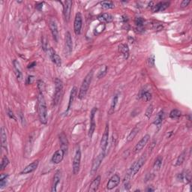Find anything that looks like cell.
I'll use <instances>...</instances> for the list:
<instances>
[{
    "label": "cell",
    "instance_id": "9a60e30c",
    "mask_svg": "<svg viewBox=\"0 0 192 192\" xmlns=\"http://www.w3.org/2000/svg\"><path fill=\"white\" fill-rule=\"evenodd\" d=\"M65 152H63L62 149H59V150H57L55 153L53 155L52 158H51V161L54 164H59L62 160H63L64 155H65Z\"/></svg>",
    "mask_w": 192,
    "mask_h": 192
},
{
    "label": "cell",
    "instance_id": "7a4b0ae2",
    "mask_svg": "<svg viewBox=\"0 0 192 192\" xmlns=\"http://www.w3.org/2000/svg\"><path fill=\"white\" fill-rule=\"evenodd\" d=\"M93 71H90L86 77L84 78L83 81L82 83V85H81L80 89L79 94H78V98L79 99H83L84 97L86 95L87 92L89 90V87L90 83L92 82V80H93Z\"/></svg>",
    "mask_w": 192,
    "mask_h": 192
},
{
    "label": "cell",
    "instance_id": "9c48e42d",
    "mask_svg": "<svg viewBox=\"0 0 192 192\" xmlns=\"http://www.w3.org/2000/svg\"><path fill=\"white\" fill-rule=\"evenodd\" d=\"M104 156H105V152H101V153L97 156L96 158L95 159L94 161H93V167H92V171H91L92 174H94V173L98 171V168H99L100 165H101Z\"/></svg>",
    "mask_w": 192,
    "mask_h": 192
},
{
    "label": "cell",
    "instance_id": "5b68a950",
    "mask_svg": "<svg viewBox=\"0 0 192 192\" xmlns=\"http://www.w3.org/2000/svg\"><path fill=\"white\" fill-rule=\"evenodd\" d=\"M81 161V152L80 149L78 148L74 155V161H73V173L77 175L80 171V167Z\"/></svg>",
    "mask_w": 192,
    "mask_h": 192
},
{
    "label": "cell",
    "instance_id": "f35d334b",
    "mask_svg": "<svg viewBox=\"0 0 192 192\" xmlns=\"http://www.w3.org/2000/svg\"><path fill=\"white\" fill-rule=\"evenodd\" d=\"M38 89L41 93H43L44 90L45 89V85L44 83L42 80H38Z\"/></svg>",
    "mask_w": 192,
    "mask_h": 192
},
{
    "label": "cell",
    "instance_id": "8fae6325",
    "mask_svg": "<svg viewBox=\"0 0 192 192\" xmlns=\"http://www.w3.org/2000/svg\"><path fill=\"white\" fill-rule=\"evenodd\" d=\"M97 110L98 109L96 107H94V108L92 110L91 112V116H90V128L89 130V137L90 138H92L93 137V133L95 132V129H96V122H95V114L96 113Z\"/></svg>",
    "mask_w": 192,
    "mask_h": 192
},
{
    "label": "cell",
    "instance_id": "e575fe53",
    "mask_svg": "<svg viewBox=\"0 0 192 192\" xmlns=\"http://www.w3.org/2000/svg\"><path fill=\"white\" fill-rule=\"evenodd\" d=\"M181 116V112L177 109H174L170 113V117L171 119H178Z\"/></svg>",
    "mask_w": 192,
    "mask_h": 192
},
{
    "label": "cell",
    "instance_id": "52a82bcc",
    "mask_svg": "<svg viewBox=\"0 0 192 192\" xmlns=\"http://www.w3.org/2000/svg\"><path fill=\"white\" fill-rule=\"evenodd\" d=\"M63 15L65 20L67 22L69 21L70 17H71V8H72V1H68L63 2Z\"/></svg>",
    "mask_w": 192,
    "mask_h": 192
},
{
    "label": "cell",
    "instance_id": "5bb4252c",
    "mask_svg": "<svg viewBox=\"0 0 192 192\" xmlns=\"http://www.w3.org/2000/svg\"><path fill=\"white\" fill-rule=\"evenodd\" d=\"M49 26L51 33H52L53 38H54L56 41L58 42V40H59V32H58L57 23H56V22L54 20H50L49 23Z\"/></svg>",
    "mask_w": 192,
    "mask_h": 192
},
{
    "label": "cell",
    "instance_id": "603a6c76",
    "mask_svg": "<svg viewBox=\"0 0 192 192\" xmlns=\"http://www.w3.org/2000/svg\"><path fill=\"white\" fill-rule=\"evenodd\" d=\"M100 182H101V176H98L96 179L93 180V182H92L91 185H90L88 191L89 192H95L98 190V186L100 185Z\"/></svg>",
    "mask_w": 192,
    "mask_h": 192
},
{
    "label": "cell",
    "instance_id": "ffe728a7",
    "mask_svg": "<svg viewBox=\"0 0 192 192\" xmlns=\"http://www.w3.org/2000/svg\"><path fill=\"white\" fill-rule=\"evenodd\" d=\"M61 177H62V174H61V171H57L56 172L55 175H54V181H53V185H52V189H51V191L55 192L57 191V185H59V182H60Z\"/></svg>",
    "mask_w": 192,
    "mask_h": 192
},
{
    "label": "cell",
    "instance_id": "4dcf8cb0",
    "mask_svg": "<svg viewBox=\"0 0 192 192\" xmlns=\"http://www.w3.org/2000/svg\"><path fill=\"white\" fill-rule=\"evenodd\" d=\"M101 5L104 9H111L115 7L114 3L111 1H103L101 2Z\"/></svg>",
    "mask_w": 192,
    "mask_h": 192
},
{
    "label": "cell",
    "instance_id": "277c9868",
    "mask_svg": "<svg viewBox=\"0 0 192 192\" xmlns=\"http://www.w3.org/2000/svg\"><path fill=\"white\" fill-rule=\"evenodd\" d=\"M146 160V155H143L137 161H135L133 164V165L132 166V168H130V171H129V174L130 175L131 177H133L135 174H137L139 172L140 169L141 168V167L144 164L145 161Z\"/></svg>",
    "mask_w": 192,
    "mask_h": 192
},
{
    "label": "cell",
    "instance_id": "f907efd6",
    "mask_svg": "<svg viewBox=\"0 0 192 192\" xmlns=\"http://www.w3.org/2000/svg\"><path fill=\"white\" fill-rule=\"evenodd\" d=\"M154 191V189H152V188H149L147 189V191Z\"/></svg>",
    "mask_w": 192,
    "mask_h": 192
},
{
    "label": "cell",
    "instance_id": "74e56055",
    "mask_svg": "<svg viewBox=\"0 0 192 192\" xmlns=\"http://www.w3.org/2000/svg\"><path fill=\"white\" fill-rule=\"evenodd\" d=\"M9 164V160L8 158H7V156H4L2 158V163H1V170L2 171V170H4L5 168H6V167Z\"/></svg>",
    "mask_w": 192,
    "mask_h": 192
},
{
    "label": "cell",
    "instance_id": "b9f144b4",
    "mask_svg": "<svg viewBox=\"0 0 192 192\" xmlns=\"http://www.w3.org/2000/svg\"><path fill=\"white\" fill-rule=\"evenodd\" d=\"M42 47H43L44 51H46L47 49V41L45 38L42 39Z\"/></svg>",
    "mask_w": 192,
    "mask_h": 192
},
{
    "label": "cell",
    "instance_id": "8d00e7d4",
    "mask_svg": "<svg viewBox=\"0 0 192 192\" xmlns=\"http://www.w3.org/2000/svg\"><path fill=\"white\" fill-rule=\"evenodd\" d=\"M135 24L137 26V28H143L145 20L142 18H137L135 20Z\"/></svg>",
    "mask_w": 192,
    "mask_h": 192
},
{
    "label": "cell",
    "instance_id": "681fc988",
    "mask_svg": "<svg viewBox=\"0 0 192 192\" xmlns=\"http://www.w3.org/2000/svg\"><path fill=\"white\" fill-rule=\"evenodd\" d=\"M35 65H36V63H35V62H32V64H29V65H28V68H33L34 66H35Z\"/></svg>",
    "mask_w": 192,
    "mask_h": 192
},
{
    "label": "cell",
    "instance_id": "44dd1931",
    "mask_svg": "<svg viewBox=\"0 0 192 192\" xmlns=\"http://www.w3.org/2000/svg\"><path fill=\"white\" fill-rule=\"evenodd\" d=\"M1 143L2 147L5 149L6 152H8V143H7V135L6 131L3 127L1 128Z\"/></svg>",
    "mask_w": 192,
    "mask_h": 192
},
{
    "label": "cell",
    "instance_id": "30bf717a",
    "mask_svg": "<svg viewBox=\"0 0 192 192\" xmlns=\"http://www.w3.org/2000/svg\"><path fill=\"white\" fill-rule=\"evenodd\" d=\"M81 28H82V15H81V14L80 12H78L77 15H76L74 23V33L77 35L80 34Z\"/></svg>",
    "mask_w": 192,
    "mask_h": 192
},
{
    "label": "cell",
    "instance_id": "d590c367",
    "mask_svg": "<svg viewBox=\"0 0 192 192\" xmlns=\"http://www.w3.org/2000/svg\"><path fill=\"white\" fill-rule=\"evenodd\" d=\"M8 176V174H1V176H0V187L1 188H3L6 185Z\"/></svg>",
    "mask_w": 192,
    "mask_h": 192
},
{
    "label": "cell",
    "instance_id": "f6af8a7d",
    "mask_svg": "<svg viewBox=\"0 0 192 192\" xmlns=\"http://www.w3.org/2000/svg\"><path fill=\"white\" fill-rule=\"evenodd\" d=\"M7 113H8V116L9 117H10L11 119H15V120H16V117L15 116V115H14V113H13V112L11 111V110H10V109H8V111H7Z\"/></svg>",
    "mask_w": 192,
    "mask_h": 192
},
{
    "label": "cell",
    "instance_id": "d6a6232c",
    "mask_svg": "<svg viewBox=\"0 0 192 192\" xmlns=\"http://www.w3.org/2000/svg\"><path fill=\"white\" fill-rule=\"evenodd\" d=\"M162 160H163V159H162L161 156H158V157L155 159V161L154 162V164H153V168L155 170L160 169L162 164Z\"/></svg>",
    "mask_w": 192,
    "mask_h": 192
},
{
    "label": "cell",
    "instance_id": "83f0119b",
    "mask_svg": "<svg viewBox=\"0 0 192 192\" xmlns=\"http://www.w3.org/2000/svg\"><path fill=\"white\" fill-rule=\"evenodd\" d=\"M164 116H165V114L164 113V111H161L160 113H158V114L157 115V116H156L155 118V120L154 121V124L155 125H161V124L162 123V122H163V120L164 119Z\"/></svg>",
    "mask_w": 192,
    "mask_h": 192
},
{
    "label": "cell",
    "instance_id": "ab89813d",
    "mask_svg": "<svg viewBox=\"0 0 192 192\" xmlns=\"http://www.w3.org/2000/svg\"><path fill=\"white\" fill-rule=\"evenodd\" d=\"M152 112H153V106L152 105H149V107H148L147 110H146V116L147 117V118H150L151 115L152 114Z\"/></svg>",
    "mask_w": 192,
    "mask_h": 192
},
{
    "label": "cell",
    "instance_id": "cb8c5ba5",
    "mask_svg": "<svg viewBox=\"0 0 192 192\" xmlns=\"http://www.w3.org/2000/svg\"><path fill=\"white\" fill-rule=\"evenodd\" d=\"M13 65H14V71H15V74H16V77L18 79L21 80L22 77H23V75H22V72H21V68H20V63L15 59L13 62Z\"/></svg>",
    "mask_w": 192,
    "mask_h": 192
},
{
    "label": "cell",
    "instance_id": "d4e9b609",
    "mask_svg": "<svg viewBox=\"0 0 192 192\" xmlns=\"http://www.w3.org/2000/svg\"><path fill=\"white\" fill-rule=\"evenodd\" d=\"M119 51L123 55L125 59H128L129 57V49L127 44H121L119 45Z\"/></svg>",
    "mask_w": 192,
    "mask_h": 192
},
{
    "label": "cell",
    "instance_id": "836d02e7",
    "mask_svg": "<svg viewBox=\"0 0 192 192\" xmlns=\"http://www.w3.org/2000/svg\"><path fill=\"white\" fill-rule=\"evenodd\" d=\"M117 101H118V96H117V95H116V96L113 97V101H112L111 106H110V110H109V112H108L109 114H112V113L114 112L116 105V104H117Z\"/></svg>",
    "mask_w": 192,
    "mask_h": 192
},
{
    "label": "cell",
    "instance_id": "8992f818",
    "mask_svg": "<svg viewBox=\"0 0 192 192\" xmlns=\"http://www.w3.org/2000/svg\"><path fill=\"white\" fill-rule=\"evenodd\" d=\"M108 138H109V125L106 124L104 132L103 134L102 138L101 140V152H105L106 149L107 147V143H108Z\"/></svg>",
    "mask_w": 192,
    "mask_h": 192
},
{
    "label": "cell",
    "instance_id": "4316f807",
    "mask_svg": "<svg viewBox=\"0 0 192 192\" xmlns=\"http://www.w3.org/2000/svg\"><path fill=\"white\" fill-rule=\"evenodd\" d=\"M140 97L145 101H149L152 99V94L148 90H142L140 94Z\"/></svg>",
    "mask_w": 192,
    "mask_h": 192
},
{
    "label": "cell",
    "instance_id": "3957f363",
    "mask_svg": "<svg viewBox=\"0 0 192 192\" xmlns=\"http://www.w3.org/2000/svg\"><path fill=\"white\" fill-rule=\"evenodd\" d=\"M62 89H63V83L62 81L59 78L55 79V94L54 96V101L53 104L54 106H57L59 103L61 99V96L62 95Z\"/></svg>",
    "mask_w": 192,
    "mask_h": 192
},
{
    "label": "cell",
    "instance_id": "7bdbcfd3",
    "mask_svg": "<svg viewBox=\"0 0 192 192\" xmlns=\"http://www.w3.org/2000/svg\"><path fill=\"white\" fill-rule=\"evenodd\" d=\"M19 116L20 119V121H21L22 122V125H23V126H25L26 125V119H25V117L23 115V113H22V112H19Z\"/></svg>",
    "mask_w": 192,
    "mask_h": 192
},
{
    "label": "cell",
    "instance_id": "ba28073f",
    "mask_svg": "<svg viewBox=\"0 0 192 192\" xmlns=\"http://www.w3.org/2000/svg\"><path fill=\"white\" fill-rule=\"evenodd\" d=\"M149 138H150V136H149V135H145L144 137H143V138H142L141 140H140V141L137 143V145L135 146L134 150H133L134 153L136 154V153H138L139 152H140V151L144 148V146H146V143H148V141L149 140Z\"/></svg>",
    "mask_w": 192,
    "mask_h": 192
},
{
    "label": "cell",
    "instance_id": "f546056e",
    "mask_svg": "<svg viewBox=\"0 0 192 192\" xmlns=\"http://www.w3.org/2000/svg\"><path fill=\"white\" fill-rule=\"evenodd\" d=\"M139 131H140V129H138V127L134 128V129L132 130V132H130V134H129V136H128L127 141L130 142V141H132V140H133V139L135 138V136L137 135V133L139 132Z\"/></svg>",
    "mask_w": 192,
    "mask_h": 192
},
{
    "label": "cell",
    "instance_id": "1f68e13d",
    "mask_svg": "<svg viewBox=\"0 0 192 192\" xmlns=\"http://www.w3.org/2000/svg\"><path fill=\"white\" fill-rule=\"evenodd\" d=\"M185 157H186V151H184L183 152L180 154V155L178 157L177 161H176V166H180L183 164L184 161H185Z\"/></svg>",
    "mask_w": 192,
    "mask_h": 192
},
{
    "label": "cell",
    "instance_id": "484cf974",
    "mask_svg": "<svg viewBox=\"0 0 192 192\" xmlns=\"http://www.w3.org/2000/svg\"><path fill=\"white\" fill-rule=\"evenodd\" d=\"M98 20L102 23H110L113 20V17L109 14H102L98 17Z\"/></svg>",
    "mask_w": 192,
    "mask_h": 192
},
{
    "label": "cell",
    "instance_id": "6da1fadb",
    "mask_svg": "<svg viewBox=\"0 0 192 192\" xmlns=\"http://www.w3.org/2000/svg\"><path fill=\"white\" fill-rule=\"evenodd\" d=\"M38 112L40 122L42 124L47 122V108L43 93H39L38 96Z\"/></svg>",
    "mask_w": 192,
    "mask_h": 192
},
{
    "label": "cell",
    "instance_id": "7402d4cb",
    "mask_svg": "<svg viewBox=\"0 0 192 192\" xmlns=\"http://www.w3.org/2000/svg\"><path fill=\"white\" fill-rule=\"evenodd\" d=\"M177 179L179 182H185L186 183H188V182H189L191 181V174H190V173L188 171L179 173L177 176Z\"/></svg>",
    "mask_w": 192,
    "mask_h": 192
},
{
    "label": "cell",
    "instance_id": "ac0fdd59",
    "mask_svg": "<svg viewBox=\"0 0 192 192\" xmlns=\"http://www.w3.org/2000/svg\"><path fill=\"white\" fill-rule=\"evenodd\" d=\"M65 47H66L67 53L68 54H71L73 49V41L69 32H67L66 35H65Z\"/></svg>",
    "mask_w": 192,
    "mask_h": 192
},
{
    "label": "cell",
    "instance_id": "e0dca14e",
    "mask_svg": "<svg viewBox=\"0 0 192 192\" xmlns=\"http://www.w3.org/2000/svg\"><path fill=\"white\" fill-rule=\"evenodd\" d=\"M38 166V161H35L32 163H31L30 164H29L28 166H26L24 169L22 171V172L20 173V174H28V173H30L33 171H35L36 170V168Z\"/></svg>",
    "mask_w": 192,
    "mask_h": 192
},
{
    "label": "cell",
    "instance_id": "4fadbf2b",
    "mask_svg": "<svg viewBox=\"0 0 192 192\" xmlns=\"http://www.w3.org/2000/svg\"><path fill=\"white\" fill-rule=\"evenodd\" d=\"M169 5L170 2H159L152 6V11L154 13L159 11H163L165 9L168 8L169 7Z\"/></svg>",
    "mask_w": 192,
    "mask_h": 192
},
{
    "label": "cell",
    "instance_id": "60d3db41",
    "mask_svg": "<svg viewBox=\"0 0 192 192\" xmlns=\"http://www.w3.org/2000/svg\"><path fill=\"white\" fill-rule=\"evenodd\" d=\"M148 65H149V67H153L155 65V57L152 56L149 58L148 59Z\"/></svg>",
    "mask_w": 192,
    "mask_h": 192
},
{
    "label": "cell",
    "instance_id": "ee69618b",
    "mask_svg": "<svg viewBox=\"0 0 192 192\" xmlns=\"http://www.w3.org/2000/svg\"><path fill=\"white\" fill-rule=\"evenodd\" d=\"M107 66H106L105 68H104V70H102V71H100L99 74H98V77L101 78V77H104V76L106 74V73H107Z\"/></svg>",
    "mask_w": 192,
    "mask_h": 192
},
{
    "label": "cell",
    "instance_id": "7dc6e473",
    "mask_svg": "<svg viewBox=\"0 0 192 192\" xmlns=\"http://www.w3.org/2000/svg\"><path fill=\"white\" fill-rule=\"evenodd\" d=\"M32 79H33V77H32V76H29V77H28V78H27V82H26V83L27 84L31 83H32Z\"/></svg>",
    "mask_w": 192,
    "mask_h": 192
},
{
    "label": "cell",
    "instance_id": "7c38bea8",
    "mask_svg": "<svg viewBox=\"0 0 192 192\" xmlns=\"http://www.w3.org/2000/svg\"><path fill=\"white\" fill-rule=\"evenodd\" d=\"M120 182V177L118 174H114L111 178L110 179L109 182H107V188L108 190H112L116 188L117 185L119 184Z\"/></svg>",
    "mask_w": 192,
    "mask_h": 192
},
{
    "label": "cell",
    "instance_id": "c3c4849f",
    "mask_svg": "<svg viewBox=\"0 0 192 192\" xmlns=\"http://www.w3.org/2000/svg\"><path fill=\"white\" fill-rule=\"evenodd\" d=\"M42 5H43V3L42 2L38 3V4L36 5V8L38 9V10H41V9L42 8Z\"/></svg>",
    "mask_w": 192,
    "mask_h": 192
},
{
    "label": "cell",
    "instance_id": "2e32d148",
    "mask_svg": "<svg viewBox=\"0 0 192 192\" xmlns=\"http://www.w3.org/2000/svg\"><path fill=\"white\" fill-rule=\"evenodd\" d=\"M59 140L61 143V149H62L65 154H66L68 149V141L65 133H62L59 135Z\"/></svg>",
    "mask_w": 192,
    "mask_h": 192
},
{
    "label": "cell",
    "instance_id": "bcb514c9",
    "mask_svg": "<svg viewBox=\"0 0 192 192\" xmlns=\"http://www.w3.org/2000/svg\"><path fill=\"white\" fill-rule=\"evenodd\" d=\"M190 2H191V1H189V0H184V1H182V3H181V7H186V6H188V5H189Z\"/></svg>",
    "mask_w": 192,
    "mask_h": 192
},
{
    "label": "cell",
    "instance_id": "f1b7e54d",
    "mask_svg": "<svg viewBox=\"0 0 192 192\" xmlns=\"http://www.w3.org/2000/svg\"><path fill=\"white\" fill-rule=\"evenodd\" d=\"M76 93H77V88H76V87H73L72 89H71V95H70L69 103H68V110H67V111H68V110H69V109L71 108V104L73 103V101H74V97L76 96Z\"/></svg>",
    "mask_w": 192,
    "mask_h": 192
},
{
    "label": "cell",
    "instance_id": "d6986e66",
    "mask_svg": "<svg viewBox=\"0 0 192 192\" xmlns=\"http://www.w3.org/2000/svg\"><path fill=\"white\" fill-rule=\"evenodd\" d=\"M49 55L51 59H52L53 62L57 65V66L60 67L62 65V60H61V58L59 57V56L57 54V53L52 49V48H50L49 50Z\"/></svg>",
    "mask_w": 192,
    "mask_h": 192
}]
</instances>
